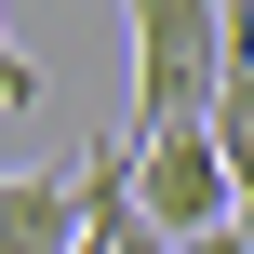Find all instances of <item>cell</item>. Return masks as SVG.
<instances>
[{
	"label": "cell",
	"instance_id": "2",
	"mask_svg": "<svg viewBox=\"0 0 254 254\" xmlns=\"http://www.w3.org/2000/svg\"><path fill=\"white\" fill-rule=\"evenodd\" d=\"M121 147H134V214H147L161 241H214V228H241V174H228L214 121H201V134H121Z\"/></svg>",
	"mask_w": 254,
	"mask_h": 254
},
{
	"label": "cell",
	"instance_id": "3",
	"mask_svg": "<svg viewBox=\"0 0 254 254\" xmlns=\"http://www.w3.org/2000/svg\"><path fill=\"white\" fill-rule=\"evenodd\" d=\"M0 254H80V174H0Z\"/></svg>",
	"mask_w": 254,
	"mask_h": 254
},
{
	"label": "cell",
	"instance_id": "6",
	"mask_svg": "<svg viewBox=\"0 0 254 254\" xmlns=\"http://www.w3.org/2000/svg\"><path fill=\"white\" fill-rule=\"evenodd\" d=\"M174 254H254V241H241V228H214V241H174Z\"/></svg>",
	"mask_w": 254,
	"mask_h": 254
},
{
	"label": "cell",
	"instance_id": "7",
	"mask_svg": "<svg viewBox=\"0 0 254 254\" xmlns=\"http://www.w3.org/2000/svg\"><path fill=\"white\" fill-rule=\"evenodd\" d=\"M241 241H254V201H241Z\"/></svg>",
	"mask_w": 254,
	"mask_h": 254
},
{
	"label": "cell",
	"instance_id": "4",
	"mask_svg": "<svg viewBox=\"0 0 254 254\" xmlns=\"http://www.w3.org/2000/svg\"><path fill=\"white\" fill-rule=\"evenodd\" d=\"M214 147H228V174H241V201H254V40H241V67H228V94H214Z\"/></svg>",
	"mask_w": 254,
	"mask_h": 254
},
{
	"label": "cell",
	"instance_id": "5",
	"mask_svg": "<svg viewBox=\"0 0 254 254\" xmlns=\"http://www.w3.org/2000/svg\"><path fill=\"white\" fill-rule=\"evenodd\" d=\"M40 94H54V80H40V54H13V27H0V107H13V121H40Z\"/></svg>",
	"mask_w": 254,
	"mask_h": 254
},
{
	"label": "cell",
	"instance_id": "1",
	"mask_svg": "<svg viewBox=\"0 0 254 254\" xmlns=\"http://www.w3.org/2000/svg\"><path fill=\"white\" fill-rule=\"evenodd\" d=\"M241 40H254V13H228V0H147L134 13V121L121 134H201L228 67H241Z\"/></svg>",
	"mask_w": 254,
	"mask_h": 254
}]
</instances>
